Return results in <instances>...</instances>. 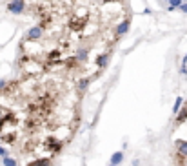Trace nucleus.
Listing matches in <instances>:
<instances>
[{"instance_id": "1", "label": "nucleus", "mask_w": 187, "mask_h": 166, "mask_svg": "<svg viewBox=\"0 0 187 166\" xmlns=\"http://www.w3.org/2000/svg\"><path fill=\"white\" fill-rule=\"evenodd\" d=\"M67 71H25L0 81V146L25 166L53 163L82 121L84 91Z\"/></svg>"}, {"instance_id": "2", "label": "nucleus", "mask_w": 187, "mask_h": 166, "mask_svg": "<svg viewBox=\"0 0 187 166\" xmlns=\"http://www.w3.org/2000/svg\"><path fill=\"white\" fill-rule=\"evenodd\" d=\"M7 9H9V13H13V15H22V13L27 9V4H25L24 0H9V2H7Z\"/></svg>"}, {"instance_id": "3", "label": "nucleus", "mask_w": 187, "mask_h": 166, "mask_svg": "<svg viewBox=\"0 0 187 166\" xmlns=\"http://www.w3.org/2000/svg\"><path fill=\"white\" fill-rule=\"evenodd\" d=\"M4 166H18V161L15 157H4Z\"/></svg>"}, {"instance_id": "4", "label": "nucleus", "mask_w": 187, "mask_h": 166, "mask_svg": "<svg viewBox=\"0 0 187 166\" xmlns=\"http://www.w3.org/2000/svg\"><path fill=\"white\" fill-rule=\"evenodd\" d=\"M120 161H122V153H115V155H113V159H111V163H113L115 166L118 164Z\"/></svg>"}, {"instance_id": "5", "label": "nucleus", "mask_w": 187, "mask_h": 166, "mask_svg": "<svg viewBox=\"0 0 187 166\" xmlns=\"http://www.w3.org/2000/svg\"><path fill=\"white\" fill-rule=\"evenodd\" d=\"M180 4H182V0H171V7H174V9H176Z\"/></svg>"}, {"instance_id": "6", "label": "nucleus", "mask_w": 187, "mask_h": 166, "mask_svg": "<svg viewBox=\"0 0 187 166\" xmlns=\"http://www.w3.org/2000/svg\"><path fill=\"white\" fill-rule=\"evenodd\" d=\"M178 9H180L182 13H187V2H184V4H180V6H178Z\"/></svg>"}, {"instance_id": "7", "label": "nucleus", "mask_w": 187, "mask_h": 166, "mask_svg": "<svg viewBox=\"0 0 187 166\" xmlns=\"http://www.w3.org/2000/svg\"><path fill=\"white\" fill-rule=\"evenodd\" d=\"M162 2H171V0H162Z\"/></svg>"}, {"instance_id": "8", "label": "nucleus", "mask_w": 187, "mask_h": 166, "mask_svg": "<svg viewBox=\"0 0 187 166\" xmlns=\"http://www.w3.org/2000/svg\"><path fill=\"white\" fill-rule=\"evenodd\" d=\"M182 2H187V0H182Z\"/></svg>"}, {"instance_id": "9", "label": "nucleus", "mask_w": 187, "mask_h": 166, "mask_svg": "<svg viewBox=\"0 0 187 166\" xmlns=\"http://www.w3.org/2000/svg\"><path fill=\"white\" fill-rule=\"evenodd\" d=\"M113 166H115V164H113Z\"/></svg>"}]
</instances>
